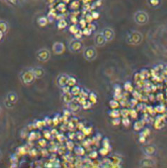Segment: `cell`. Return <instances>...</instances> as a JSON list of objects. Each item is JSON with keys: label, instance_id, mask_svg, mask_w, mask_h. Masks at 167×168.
I'll use <instances>...</instances> for the list:
<instances>
[{"label": "cell", "instance_id": "cell-12", "mask_svg": "<svg viewBox=\"0 0 167 168\" xmlns=\"http://www.w3.org/2000/svg\"><path fill=\"white\" fill-rule=\"evenodd\" d=\"M5 99L11 103L15 104L18 100V95L16 94V93L13 92V91H11L7 94Z\"/></svg>", "mask_w": 167, "mask_h": 168}, {"label": "cell", "instance_id": "cell-14", "mask_svg": "<svg viewBox=\"0 0 167 168\" xmlns=\"http://www.w3.org/2000/svg\"><path fill=\"white\" fill-rule=\"evenodd\" d=\"M154 163H155V162H154L153 159L150 158V157H149V158H144L140 161V164H141L143 167H151V166H152V165H154Z\"/></svg>", "mask_w": 167, "mask_h": 168}, {"label": "cell", "instance_id": "cell-25", "mask_svg": "<svg viewBox=\"0 0 167 168\" xmlns=\"http://www.w3.org/2000/svg\"><path fill=\"white\" fill-rule=\"evenodd\" d=\"M89 99H90V101L92 102V103H96L97 101L96 95L93 93H91L89 95Z\"/></svg>", "mask_w": 167, "mask_h": 168}, {"label": "cell", "instance_id": "cell-4", "mask_svg": "<svg viewBox=\"0 0 167 168\" xmlns=\"http://www.w3.org/2000/svg\"><path fill=\"white\" fill-rule=\"evenodd\" d=\"M83 55L85 59L88 61H93L96 58L97 56V51L96 49L93 46L87 47L84 49Z\"/></svg>", "mask_w": 167, "mask_h": 168}, {"label": "cell", "instance_id": "cell-19", "mask_svg": "<svg viewBox=\"0 0 167 168\" xmlns=\"http://www.w3.org/2000/svg\"><path fill=\"white\" fill-rule=\"evenodd\" d=\"M76 82H77V81H76V79L74 78V77H70V76H69L68 79H67V85L69 86H73L75 85Z\"/></svg>", "mask_w": 167, "mask_h": 168}, {"label": "cell", "instance_id": "cell-28", "mask_svg": "<svg viewBox=\"0 0 167 168\" xmlns=\"http://www.w3.org/2000/svg\"><path fill=\"white\" fill-rule=\"evenodd\" d=\"M124 89L127 90V91H131V89H132V86H131V84L130 82H128L125 83Z\"/></svg>", "mask_w": 167, "mask_h": 168}, {"label": "cell", "instance_id": "cell-16", "mask_svg": "<svg viewBox=\"0 0 167 168\" xmlns=\"http://www.w3.org/2000/svg\"><path fill=\"white\" fill-rule=\"evenodd\" d=\"M48 18L46 17H40L37 19V23L41 27H44L48 24Z\"/></svg>", "mask_w": 167, "mask_h": 168}, {"label": "cell", "instance_id": "cell-8", "mask_svg": "<svg viewBox=\"0 0 167 168\" xmlns=\"http://www.w3.org/2000/svg\"><path fill=\"white\" fill-rule=\"evenodd\" d=\"M107 43L103 35L101 32H98L94 36V44L96 47H102Z\"/></svg>", "mask_w": 167, "mask_h": 168}, {"label": "cell", "instance_id": "cell-29", "mask_svg": "<svg viewBox=\"0 0 167 168\" xmlns=\"http://www.w3.org/2000/svg\"><path fill=\"white\" fill-rule=\"evenodd\" d=\"M70 109L72 111H77L78 109H79V106L77 105V104H76V103H70Z\"/></svg>", "mask_w": 167, "mask_h": 168}, {"label": "cell", "instance_id": "cell-38", "mask_svg": "<svg viewBox=\"0 0 167 168\" xmlns=\"http://www.w3.org/2000/svg\"><path fill=\"white\" fill-rule=\"evenodd\" d=\"M0 158H1V151H0Z\"/></svg>", "mask_w": 167, "mask_h": 168}, {"label": "cell", "instance_id": "cell-11", "mask_svg": "<svg viewBox=\"0 0 167 168\" xmlns=\"http://www.w3.org/2000/svg\"><path fill=\"white\" fill-rule=\"evenodd\" d=\"M69 76L65 75V74H62L60 75L58 78V85L61 87H63L64 86L67 85V79H68Z\"/></svg>", "mask_w": 167, "mask_h": 168}, {"label": "cell", "instance_id": "cell-21", "mask_svg": "<svg viewBox=\"0 0 167 168\" xmlns=\"http://www.w3.org/2000/svg\"><path fill=\"white\" fill-rule=\"evenodd\" d=\"M109 115H110V116H111L112 118H118L119 116H120V112H119L118 111H116V110H113L111 111V112H110L109 113Z\"/></svg>", "mask_w": 167, "mask_h": 168}, {"label": "cell", "instance_id": "cell-5", "mask_svg": "<svg viewBox=\"0 0 167 168\" xmlns=\"http://www.w3.org/2000/svg\"><path fill=\"white\" fill-rule=\"evenodd\" d=\"M68 49H70V52H79L82 49V43L78 39H72L69 42Z\"/></svg>", "mask_w": 167, "mask_h": 168}, {"label": "cell", "instance_id": "cell-24", "mask_svg": "<svg viewBox=\"0 0 167 168\" xmlns=\"http://www.w3.org/2000/svg\"><path fill=\"white\" fill-rule=\"evenodd\" d=\"M110 106L112 108L115 109L119 107V103L117 102V101H110Z\"/></svg>", "mask_w": 167, "mask_h": 168}, {"label": "cell", "instance_id": "cell-23", "mask_svg": "<svg viewBox=\"0 0 167 168\" xmlns=\"http://www.w3.org/2000/svg\"><path fill=\"white\" fill-rule=\"evenodd\" d=\"M75 153H76V154H77L79 155H84V150L81 147H77L75 148Z\"/></svg>", "mask_w": 167, "mask_h": 168}, {"label": "cell", "instance_id": "cell-3", "mask_svg": "<svg viewBox=\"0 0 167 168\" xmlns=\"http://www.w3.org/2000/svg\"><path fill=\"white\" fill-rule=\"evenodd\" d=\"M35 79L36 78H35V75H34L33 68L25 70L20 74L21 81L26 85L31 84L35 80Z\"/></svg>", "mask_w": 167, "mask_h": 168}, {"label": "cell", "instance_id": "cell-33", "mask_svg": "<svg viewBox=\"0 0 167 168\" xmlns=\"http://www.w3.org/2000/svg\"><path fill=\"white\" fill-rule=\"evenodd\" d=\"M98 156V153L96 151H93L90 154V158H96Z\"/></svg>", "mask_w": 167, "mask_h": 168}, {"label": "cell", "instance_id": "cell-22", "mask_svg": "<svg viewBox=\"0 0 167 168\" xmlns=\"http://www.w3.org/2000/svg\"><path fill=\"white\" fill-rule=\"evenodd\" d=\"M70 33H73V34H76V33H77L78 31L79 30V29L77 28V26H75V25H72V26H71L70 27Z\"/></svg>", "mask_w": 167, "mask_h": 168}, {"label": "cell", "instance_id": "cell-31", "mask_svg": "<svg viewBox=\"0 0 167 168\" xmlns=\"http://www.w3.org/2000/svg\"><path fill=\"white\" fill-rule=\"evenodd\" d=\"M120 123H121V119H120L119 118H114V120H113V124L114 125H119Z\"/></svg>", "mask_w": 167, "mask_h": 168}, {"label": "cell", "instance_id": "cell-27", "mask_svg": "<svg viewBox=\"0 0 167 168\" xmlns=\"http://www.w3.org/2000/svg\"><path fill=\"white\" fill-rule=\"evenodd\" d=\"M122 123H123V125L124 126L126 127H129V125H130V120L128 119L127 118H124V119H122Z\"/></svg>", "mask_w": 167, "mask_h": 168}, {"label": "cell", "instance_id": "cell-7", "mask_svg": "<svg viewBox=\"0 0 167 168\" xmlns=\"http://www.w3.org/2000/svg\"><path fill=\"white\" fill-rule=\"evenodd\" d=\"M100 32L102 33L103 35V37L105 38V39L106 42H107L113 41L115 37V31H114L111 28L109 27L105 28Z\"/></svg>", "mask_w": 167, "mask_h": 168}, {"label": "cell", "instance_id": "cell-32", "mask_svg": "<svg viewBox=\"0 0 167 168\" xmlns=\"http://www.w3.org/2000/svg\"><path fill=\"white\" fill-rule=\"evenodd\" d=\"M134 126H138V127H136V130H140L143 127V123H141L140 122H136Z\"/></svg>", "mask_w": 167, "mask_h": 168}, {"label": "cell", "instance_id": "cell-30", "mask_svg": "<svg viewBox=\"0 0 167 168\" xmlns=\"http://www.w3.org/2000/svg\"><path fill=\"white\" fill-rule=\"evenodd\" d=\"M92 30L90 29L89 28H86L83 31V34H84L85 35H90L91 33Z\"/></svg>", "mask_w": 167, "mask_h": 168}, {"label": "cell", "instance_id": "cell-1", "mask_svg": "<svg viewBox=\"0 0 167 168\" xmlns=\"http://www.w3.org/2000/svg\"><path fill=\"white\" fill-rule=\"evenodd\" d=\"M143 35L137 30H131L128 32L126 36V42L128 45L137 46L143 41Z\"/></svg>", "mask_w": 167, "mask_h": 168}, {"label": "cell", "instance_id": "cell-34", "mask_svg": "<svg viewBox=\"0 0 167 168\" xmlns=\"http://www.w3.org/2000/svg\"><path fill=\"white\" fill-rule=\"evenodd\" d=\"M100 153L102 155H106L108 153V150L105 148H103V149H101L100 151Z\"/></svg>", "mask_w": 167, "mask_h": 168}, {"label": "cell", "instance_id": "cell-15", "mask_svg": "<svg viewBox=\"0 0 167 168\" xmlns=\"http://www.w3.org/2000/svg\"><path fill=\"white\" fill-rule=\"evenodd\" d=\"M8 30V23L5 21H0V31H1L4 34H6Z\"/></svg>", "mask_w": 167, "mask_h": 168}, {"label": "cell", "instance_id": "cell-6", "mask_svg": "<svg viewBox=\"0 0 167 168\" xmlns=\"http://www.w3.org/2000/svg\"><path fill=\"white\" fill-rule=\"evenodd\" d=\"M50 52L47 49H41L36 53V57L40 61L46 62L50 58Z\"/></svg>", "mask_w": 167, "mask_h": 168}, {"label": "cell", "instance_id": "cell-20", "mask_svg": "<svg viewBox=\"0 0 167 168\" xmlns=\"http://www.w3.org/2000/svg\"><path fill=\"white\" fill-rule=\"evenodd\" d=\"M80 88L77 86H73L72 89H71L70 93L72 94V95H74V96H77V95L79 94L80 93Z\"/></svg>", "mask_w": 167, "mask_h": 168}, {"label": "cell", "instance_id": "cell-13", "mask_svg": "<svg viewBox=\"0 0 167 168\" xmlns=\"http://www.w3.org/2000/svg\"><path fill=\"white\" fill-rule=\"evenodd\" d=\"M147 3L152 8L157 9L161 6V4H162V0H147Z\"/></svg>", "mask_w": 167, "mask_h": 168}, {"label": "cell", "instance_id": "cell-18", "mask_svg": "<svg viewBox=\"0 0 167 168\" xmlns=\"http://www.w3.org/2000/svg\"><path fill=\"white\" fill-rule=\"evenodd\" d=\"M67 21L64 20V19H60V20L58 21V24H57V26H58V29L60 30L64 29V28L67 27Z\"/></svg>", "mask_w": 167, "mask_h": 168}, {"label": "cell", "instance_id": "cell-36", "mask_svg": "<svg viewBox=\"0 0 167 168\" xmlns=\"http://www.w3.org/2000/svg\"><path fill=\"white\" fill-rule=\"evenodd\" d=\"M8 1H9V2L11 3V4H16V3L17 0H8Z\"/></svg>", "mask_w": 167, "mask_h": 168}, {"label": "cell", "instance_id": "cell-37", "mask_svg": "<svg viewBox=\"0 0 167 168\" xmlns=\"http://www.w3.org/2000/svg\"><path fill=\"white\" fill-rule=\"evenodd\" d=\"M1 108H0V114H1Z\"/></svg>", "mask_w": 167, "mask_h": 168}, {"label": "cell", "instance_id": "cell-35", "mask_svg": "<svg viewBox=\"0 0 167 168\" xmlns=\"http://www.w3.org/2000/svg\"><path fill=\"white\" fill-rule=\"evenodd\" d=\"M4 34L2 33L1 31H0V41H1V40H2L3 38H4Z\"/></svg>", "mask_w": 167, "mask_h": 168}, {"label": "cell", "instance_id": "cell-26", "mask_svg": "<svg viewBox=\"0 0 167 168\" xmlns=\"http://www.w3.org/2000/svg\"><path fill=\"white\" fill-rule=\"evenodd\" d=\"M79 3L78 1H72V4H71L70 5V8L73 9H77L79 7Z\"/></svg>", "mask_w": 167, "mask_h": 168}, {"label": "cell", "instance_id": "cell-2", "mask_svg": "<svg viewBox=\"0 0 167 168\" xmlns=\"http://www.w3.org/2000/svg\"><path fill=\"white\" fill-rule=\"evenodd\" d=\"M134 21L137 25L144 26L149 21V15L143 10H138L134 14Z\"/></svg>", "mask_w": 167, "mask_h": 168}, {"label": "cell", "instance_id": "cell-17", "mask_svg": "<svg viewBox=\"0 0 167 168\" xmlns=\"http://www.w3.org/2000/svg\"><path fill=\"white\" fill-rule=\"evenodd\" d=\"M145 153L146 155H151L154 154L155 152V147L154 146H149L145 148Z\"/></svg>", "mask_w": 167, "mask_h": 168}, {"label": "cell", "instance_id": "cell-9", "mask_svg": "<svg viewBox=\"0 0 167 168\" xmlns=\"http://www.w3.org/2000/svg\"><path fill=\"white\" fill-rule=\"evenodd\" d=\"M53 51L56 54H60L63 53L64 51H65L64 44L60 42H57L56 43H54V46H53Z\"/></svg>", "mask_w": 167, "mask_h": 168}, {"label": "cell", "instance_id": "cell-10", "mask_svg": "<svg viewBox=\"0 0 167 168\" xmlns=\"http://www.w3.org/2000/svg\"><path fill=\"white\" fill-rule=\"evenodd\" d=\"M34 75H35V77L36 79H39L42 77L45 74V72H44V70L43 68H42L41 67H36V68H33Z\"/></svg>", "mask_w": 167, "mask_h": 168}]
</instances>
